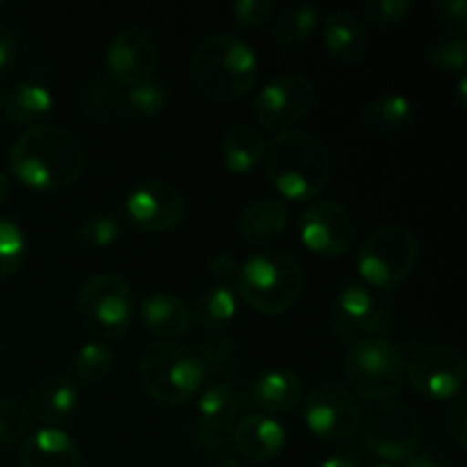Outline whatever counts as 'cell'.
I'll return each mask as SVG.
<instances>
[{"label":"cell","mask_w":467,"mask_h":467,"mask_svg":"<svg viewBox=\"0 0 467 467\" xmlns=\"http://www.w3.org/2000/svg\"><path fill=\"white\" fill-rule=\"evenodd\" d=\"M240 260L233 258L231 254H217L210 260V274H213V278L219 285L235 292L237 281H240Z\"/></svg>","instance_id":"41"},{"label":"cell","mask_w":467,"mask_h":467,"mask_svg":"<svg viewBox=\"0 0 467 467\" xmlns=\"http://www.w3.org/2000/svg\"><path fill=\"white\" fill-rule=\"evenodd\" d=\"M123 223L117 214L112 213H100L91 214L89 219L80 223L78 228V242L89 249H105V246L114 244L121 237Z\"/></svg>","instance_id":"33"},{"label":"cell","mask_w":467,"mask_h":467,"mask_svg":"<svg viewBox=\"0 0 467 467\" xmlns=\"http://www.w3.org/2000/svg\"><path fill=\"white\" fill-rule=\"evenodd\" d=\"M360 119H363V126L374 135L395 137L413 126L415 108L406 96L386 94L369 100Z\"/></svg>","instance_id":"27"},{"label":"cell","mask_w":467,"mask_h":467,"mask_svg":"<svg viewBox=\"0 0 467 467\" xmlns=\"http://www.w3.org/2000/svg\"><path fill=\"white\" fill-rule=\"evenodd\" d=\"M418 237L409 228L383 226L365 237L356 267L369 287L390 292L409 281L418 265Z\"/></svg>","instance_id":"8"},{"label":"cell","mask_w":467,"mask_h":467,"mask_svg":"<svg viewBox=\"0 0 467 467\" xmlns=\"http://www.w3.org/2000/svg\"><path fill=\"white\" fill-rule=\"evenodd\" d=\"M265 150H267V141L263 132L251 123H235L228 128L222 140L223 164L228 171L237 176H244L263 164Z\"/></svg>","instance_id":"25"},{"label":"cell","mask_w":467,"mask_h":467,"mask_svg":"<svg viewBox=\"0 0 467 467\" xmlns=\"http://www.w3.org/2000/svg\"><path fill=\"white\" fill-rule=\"evenodd\" d=\"M424 57L431 67L445 73H463L467 64V39L465 36H442L431 41L424 48Z\"/></svg>","instance_id":"32"},{"label":"cell","mask_w":467,"mask_h":467,"mask_svg":"<svg viewBox=\"0 0 467 467\" xmlns=\"http://www.w3.org/2000/svg\"><path fill=\"white\" fill-rule=\"evenodd\" d=\"M9 169L21 185L36 192H59L76 185L85 171V150L62 126L27 128L9 150Z\"/></svg>","instance_id":"1"},{"label":"cell","mask_w":467,"mask_h":467,"mask_svg":"<svg viewBox=\"0 0 467 467\" xmlns=\"http://www.w3.org/2000/svg\"><path fill=\"white\" fill-rule=\"evenodd\" d=\"M301 244L322 258L345 255L356 242V222L337 201H310L299 219Z\"/></svg>","instance_id":"14"},{"label":"cell","mask_w":467,"mask_h":467,"mask_svg":"<svg viewBox=\"0 0 467 467\" xmlns=\"http://www.w3.org/2000/svg\"><path fill=\"white\" fill-rule=\"evenodd\" d=\"M285 441V427L278 420L263 413H254L237 420L235 429H233L231 445L244 459L255 461V463H267V461L278 459L283 454Z\"/></svg>","instance_id":"18"},{"label":"cell","mask_w":467,"mask_h":467,"mask_svg":"<svg viewBox=\"0 0 467 467\" xmlns=\"http://www.w3.org/2000/svg\"><path fill=\"white\" fill-rule=\"evenodd\" d=\"M80 383L68 374H50L32 390L30 415L44 427H57L80 406Z\"/></svg>","instance_id":"19"},{"label":"cell","mask_w":467,"mask_h":467,"mask_svg":"<svg viewBox=\"0 0 467 467\" xmlns=\"http://www.w3.org/2000/svg\"><path fill=\"white\" fill-rule=\"evenodd\" d=\"M465 89H467V82H465V78L461 76V80H459V99H461V105H465Z\"/></svg>","instance_id":"48"},{"label":"cell","mask_w":467,"mask_h":467,"mask_svg":"<svg viewBox=\"0 0 467 467\" xmlns=\"http://www.w3.org/2000/svg\"><path fill=\"white\" fill-rule=\"evenodd\" d=\"M377 467H392V465H386V463H383V465H377Z\"/></svg>","instance_id":"50"},{"label":"cell","mask_w":467,"mask_h":467,"mask_svg":"<svg viewBox=\"0 0 467 467\" xmlns=\"http://www.w3.org/2000/svg\"><path fill=\"white\" fill-rule=\"evenodd\" d=\"M196 354L203 360L208 374L222 372V369H226L235 360V340L231 336H213L201 345Z\"/></svg>","instance_id":"37"},{"label":"cell","mask_w":467,"mask_h":467,"mask_svg":"<svg viewBox=\"0 0 467 467\" xmlns=\"http://www.w3.org/2000/svg\"><path fill=\"white\" fill-rule=\"evenodd\" d=\"M306 274L299 260L283 249L254 254L240 265L235 295L255 313L281 315L295 308L304 295Z\"/></svg>","instance_id":"4"},{"label":"cell","mask_w":467,"mask_h":467,"mask_svg":"<svg viewBox=\"0 0 467 467\" xmlns=\"http://www.w3.org/2000/svg\"><path fill=\"white\" fill-rule=\"evenodd\" d=\"M192 322L205 331H219L237 315V295L222 285L201 292L190 306Z\"/></svg>","instance_id":"28"},{"label":"cell","mask_w":467,"mask_h":467,"mask_svg":"<svg viewBox=\"0 0 467 467\" xmlns=\"http://www.w3.org/2000/svg\"><path fill=\"white\" fill-rule=\"evenodd\" d=\"M27 242L18 223L0 217V278H7L18 272L26 260Z\"/></svg>","instance_id":"34"},{"label":"cell","mask_w":467,"mask_h":467,"mask_svg":"<svg viewBox=\"0 0 467 467\" xmlns=\"http://www.w3.org/2000/svg\"><path fill=\"white\" fill-rule=\"evenodd\" d=\"M114 369V354L100 342H87L73 358L78 383H100Z\"/></svg>","instance_id":"30"},{"label":"cell","mask_w":467,"mask_h":467,"mask_svg":"<svg viewBox=\"0 0 467 467\" xmlns=\"http://www.w3.org/2000/svg\"><path fill=\"white\" fill-rule=\"evenodd\" d=\"M406 379L420 395L433 401H451L463 390L465 360L454 347L427 342L415 347L406 360Z\"/></svg>","instance_id":"12"},{"label":"cell","mask_w":467,"mask_h":467,"mask_svg":"<svg viewBox=\"0 0 467 467\" xmlns=\"http://www.w3.org/2000/svg\"><path fill=\"white\" fill-rule=\"evenodd\" d=\"M345 379L356 397L390 401L404 388L406 360L390 340L369 337L349 347L345 356Z\"/></svg>","instance_id":"7"},{"label":"cell","mask_w":467,"mask_h":467,"mask_svg":"<svg viewBox=\"0 0 467 467\" xmlns=\"http://www.w3.org/2000/svg\"><path fill=\"white\" fill-rule=\"evenodd\" d=\"M185 196L167 181H144L126 196V217L144 233L173 231L185 217Z\"/></svg>","instance_id":"15"},{"label":"cell","mask_w":467,"mask_h":467,"mask_svg":"<svg viewBox=\"0 0 467 467\" xmlns=\"http://www.w3.org/2000/svg\"><path fill=\"white\" fill-rule=\"evenodd\" d=\"M89 99V112L100 114V117H108V114H119L121 109H126L123 103V87L117 85H96L94 89L87 94Z\"/></svg>","instance_id":"40"},{"label":"cell","mask_w":467,"mask_h":467,"mask_svg":"<svg viewBox=\"0 0 467 467\" xmlns=\"http://www.w3.org/2000/svg\"><path fill=\"white\" fill-rule=\"evenodd\" d=\"M30 427L32 415L21 401L0 400V445H14L27 438Z\"/></svg>","instance_id":"35"},{"label":"cell","mask_w":467,"mask_h":467,"mask_svg":"<svg viewBox=\"0 0 467 467\" xmlns=\"http://www.w3.org/2000/svg\"><path fill=\"white\" fill-rule=\"evenodd\" d=\"M267 181L281 194V201H315L333 176L328 146L308 130L278 132L267 144L263 160Z\"/></svg>","instance_id":"2"},{"label":"cell","mask_w":467,"mask_h":467,"mask_svg":"<svg viewBox=\"0 0 467 467\" xmlns=\"http://www.w3.org/2000/svg\"><path fill=\"white\" fill-rule=\"evenodd\" d=\"M78 315L91 342H114L130 328L135 295L117 274H96L80 287Z\"/></svg>","instance_id":"6"},{"label":"cell","mask_w":467,"mask_h":467,"mask_svg":"<svg viewBox=\"0 0 467 467\" xmlns=\"http://www.w3.org/2000/svg\"><path fill=\"white\" fill-rule=\"evenodd\" d=\"M53 109V94L46 85L32 80L16 82L3 96V114L14 126H35Z\"/></svg>","instance_id":"26"},{"label":"cell","mask_w":467,"mask_h":467,"mask_svg":"<svg viewBox=\"0 0 467 467\" xmlns=\"http://www.w3.org/2000/svg\"><path fill=\"white\" fill-rule=\"evenodd\" d=\"M23 467H80L82 454L67 431L41 427L26 438L21 447Z\"/></svg>","instance_id":"22"},{"label":"cell","mask_w":467,"mask_h":467,"mask_svg":"<svg viewBox=\"0 0 467 467\" xmlns=\"http://www.w3.org/2000/svg\"><path fill=\"white\" fill-rule=\"evenodd\" d=\"M433 18L441 27L454 36H463L467 32V3L465 0H438L433 5Z\"/></svg>","instance_id":"39"},{"label":"cell","mask_w":467,"mask_h":467,"mask_svg":"<svg viewBox=\"0 0 467 467\" xmlns=\"http://www.w3.org/2000/svg\"><path fill=\"white\" fill-rule=\"evenodd\" d=\"M322 44L327 53L340 64L363 62L368 53V30L349 9H333L322 21Z\"/></svg>","instance_id":"20"},{"label":"cell","mask_w":467,"mask_h":467,"mask_svg":"<svg viewBox=\"0 0 467 467\" xmlns=\"http://www.w3.org/2000/svg\"><path fill=\"white\" fill-rule=\"evenodd\" d=\"M213 467H242V463H237L235 459H222L217 463H213Z\"/></svg>","instance_id":"47"},{"label":"cell","mask_w":467,"mask_h":467,"mask_svg":"<svg viewBox=\"0 0 467 467\" xmlns=\"http://www.w3.org/2000/svg\"><path fill=\"white\" fill-rule=\"evenodd\" d=\"M0 7H3V3H0Z\"/></svg>","instance_id":"51"},{"label":"cell","mask_w":467,"mask_h":467,"mask_svg":"<svg viewBox=\"0 0 467 467\" xmlns=\"http://www.w3.org/2000/svg\"><path fill=\"white\" fill-rule=\"evenodd\" d=\"M304 397V383L292 369L272 368L254 379L246 390V401L254 409L267 413H285L299 406Z\"/></svg>","instance_id":"21"},{"label":"cell","mask_w":467,"mask_h":467,"mask_svg":"<svg viewBox=\"0 0 467 467\" xmlns=\"http://www.w3.org/2000/svg\"><path fill=\"white\" fill-rule=\"evenodd\" d=\"M328 319H331L333 336L349 347L369 337L388 340L395 328V317L390 310L381 306L372 290L356 283L345 285L333 296Z\"/></svg>","instance_id":"10"},{"label":"cell","mask_w":467,"mask_h":467,"mask_svg":"<svg viewBox=\"0 0 467 467\" xmlns=\"http://www.w3.org/2000/svg\"><path fill=\"white\" fill-rule=\"evenodd\" d=\"M158 44L144 27H126L108 46L105 71L117 87L150 80L158 68Z\"/></svg>","instance_id":"17"},{"label":"cell","mask_w":467,"mask_h":467,"mask_svg":"<svg viewBox=\"0 0 467 467\" xmlns=\"http://www.w3.org/2000/svg\"><path fill=\"white\" fill-rule=\"evenodd\" d=\"M317 103V87L306 76H281L269 80L254 99V119L260 128L285 132L292 130L313 112Z\"/></svg>","instance_id":"13"},{"label":"cell","mask_w":467,"mask_h":467,"mask_svg":"<svg viewBox=\"0 0 467 467\" xmlns=\"http://www.w3.org/2000/svg\"><path fill=\"white\" fill-rule=\"evenodd\" d=\"M287 217H290V210L285 201L258 199L237 217V235L244 244H267L281 237L287 226Z\"/></svg>","instance_id":"24"},{"label":"cell","mask_w":467,"mask_h":467,"mask_svg":"<svg viewBox=\"0 0 467 467\" xmlns=\"http://www.w3.org/2000/svg\"><path fill=\"white\" fill-rule=\"evenodd\" d=\"M140 317L146 331L162 342H176L178 337L187 336L192 327L190 306L169 292H153L146 296L141 301Z\"/></svg>","instance_id":"23"},{"label":"cell","mask_w":467,"mask_h":467,"mask_svg":"<svg viewBox=\"0 0 467 467\" xmlns=\"http://www.w3.org/2000/svg\"><path fill=\"white\" fill-rule=\"evenodd\" d=\"M319 467H363V459L356 451H340V454H331L324 459Z\"/></svg>","instance_id":"44"},{"label":"cell","mask_w":467,"mask_h":467,"mask_svg":"<svg viewBox=\"0 0 467 467\" xmlns=\"http://www.w3.org/2000/svg\"><path fill=\"white\" fill-rule=\"evenodd\" d=\"M0 119H3V91H0Z\"/></svg>","instance_id":"49"},{"label":"cell","mask_w":467,"mask_h":467,"mask_svg":"<svg viewBox=\"0 0 467 467\" xmlns=\"http://www.w3.org/2000/svg\"><path fill=\"white\" fill-rule=\"evenodd\" d=\"M363 442L369 451L390 463H404L420 450L418 415L401 401H379L363 415Z\"/></svg>","instance_id":"9"},{"label":"cell","mask_w":467,"mask_h":467,"mask_svg":"<svg viewBox=\"0 0 467 467\" xmlns=\"http://www.w3.org/2000/svg\"><path fill=\"white\" fill-rule=\"evenodd\" d=\"M190 78L205 99L233 103L258 80V55L242 36L208 35L192 50Z\"/></svg>","instance_id":"3"},{"label":"cell","mask_w":467,"mask_h":467,"mask_svg":"<svg viewBox=\"0 0 467 467\" xmlns=\"http://www.w3.org/2000/svg\"><path fill=\"white\" fill-rule=\"evenodd\" d=\"M319 26V14L313 5L296 3L287 5L285 9L278 12V16L274 18L272 35L274 41L287 48H295L301 46L304 41H308L313 36V32Z\"/></svg>","instance_id":"29"},{"label":"cell","mask_w":467,"mask_h":467,"mask_svg":"<svg viewBox=\"0 0 467 467\" xmlns=\"http://www.w3.org/2000/svg\"><path fill=\"white\" fill-rule=\"evenodd\" d=\"M16 35L0 21V68L9 67L16 59Z\"/></svg>","instance_id":"43"},{"label":"cell","mask_w":467,"mask_h":467,"mask_svg":"<svg viewBox=\"0 0 467 467\" xmlns=\"http://www.w3.org/2000/svg\"><path fill=\"white\" fill-rule=\"evenodd\" d=\"M413 12L410 0H368L363 5V16L374 26H400Z\"/></svg>","instance_id":"36"},{"label":"cell","mask_w":467,"mask_h":467,"mask_svg":"<svg viewBox=\"0 0 467 467\" xmlns=\"http://www.w3.org/2000/svg\"><path fill=\"white\" fill-rule=\"evenodd\" d=\"M304 420L310 433L319 441H349L363 427V406L349 388L322 383L306 397Z\"/></svg>","instance_id":"11"},{"label":"cell","mask_w":467,"mask_h":467,"mask_svg":"<svg viewBox=\"0 0 467 467\" xmlns=\"http://www.w3.org/2000/svg\"><path fill=\"white\" fill-rule=\"evenodd\" d=\"M123 103H126L128 112L137 114V117H158L167 109L169 96L162 82L150 78V80L126 87L123 89Z\"/></svg>","instance_id":"31"},{"label":"cell","mask_w":467,"mask_h":467,"mask_svg":"<svg viewBox=\"0 0 467 467\" xmlns=\"http://www.w3.org/2000/svg\"><path fill=\"white\" fill-rule=\"evenodd\" d=\"M208 369L194 349L181 342H155L140 358V381L160 404H185L205 386Z\"/></svg>","instance_id":"5"},{"label":"cell","mask_w":467,"mask_h":467,"mask_svg":"<svg viewBox=\"0 0 467 467\" xmlns=\"http://www.w3.org/2000/svg\"><path fill=\"white\" fill-rule=\"evenodd\" d=\"M233 16L240 30H258L274 18L272 0H240L233 5Z\"/></svg>","instance_id":"38"},{"label":"cell","mask_w":467,"mask_h":467,"mask_svg":"<svg viewBox=\"0 0 467 467\" xmlns=\"http://www.w3.org/2000/svg\"><path fill=\"white\" fill-rule=\"evenodd\" d=\"M242 404L244 397L231 383H213L205 388L196 406V441L205 451H223L231 447Z\"/></svg>","instance_id":"16"},{"label":"cell","mask_w":467,"mask_h":467,"mask_svg":"<svg viewBox=\"0 0 467 467\" xmlns=\"http://www.w3.org/2000/svg\"><path fill=\"white\" fill-rule=\"evenodd\" d=\"M404 467H442L441 461L424 451H415L409 461H404Z\"/></svg>","instance_id":"45"},{"label":"cell","mask_w":467,"mask_h":467,"mask_svg":"<svg viewBox=\"0 0 467 467\" xmlns=\"http://www.w3.org/2000/svg\"><path fill=\"white\" fill-rule=\"evenodd\" d=\"M447 433H450V438L461 447V450H465L467 447V413H465L463 397H456V400H451L450 410H447Z\"/></svg>","instance_id":"42"},{"label":"cell","mask_w":467,"mask_h":467,"mask_svg":"<svg viewBox=\"0 0 467 467\" xmlns=\"http://www.w3.org/2000/svg\"><path fill=\"white\" fill-rule=\"evenodd\" d=\"M7 194H9V176L5 171H0V203H3Z\"/></svg>","instance_id":"46"}]
</instances>
